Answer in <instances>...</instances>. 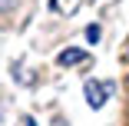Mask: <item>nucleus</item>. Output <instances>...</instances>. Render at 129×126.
Listing matches in <instances>:
<instances>
[{"mask_svg": "<svg viewBox=\"0 0 129 126\" xmlns=\"http://www.w3.org/2000/svg\"><path fill=\"white\" fill-rule=\"evenodd\" d=\"M83 96H86L89 110H103V103L109 99V83H99V80H86V83H83Z\"/></svg>", "mask_w": 129, "mask_h": 126, "instance_id": "f257e3e1", "label": "nucleus"}, {"mask_svg": "<svg viewBox=\"0 0 129 126\" xmlns=\"http://www.w3.org/2000/svg\"><path fill=\"white\" fill-rule=\"evenodd\" d=\"M83 60H86V50H80V46H70V50H63V53L56 57L60 66H80Z\"/></svg>", "mask_w": 129, "mask_h": 126, "instance_id": "f03ea898", "label": "nucleus"}, {"mask_svg": "<svg viewBox=\"0 0 129 126\" xmlns=\"http://www.w3.org/2000/svg\"><path fill=\"white\" fill-rule=\"evenodd\" d=\"M86 40L89 43H99L103 40V27H99V23H89V27H86Z\"/></svg>", "mask_w": 129, "mask_h": 126, "instance_id": "7ed1b4c3", "label": "nucleus"}, {"mask_svg": "<svg viewBox=\"0 0 129 126\" xmlns=\"http://www.w3.org/2000/svg\"><path fill=\"white\" fill-rule=\"evenodd\" d=\"M23 126H37V123H33V119H30V116H27V119H23Z\"/></svg>", "mask_w": 129, "mask_h": 126, "instance_id": "20e7f679", "label": "nucleus"}, {"mask_svg": "<svg viewBox=\"0 0 129 126\" xmlns=\"http://www.w3.org/2000/svg\"><path fill=\"white\" fill-rule=\"evenodd\" d=\"M53 126H66V123H63V119H56V123H53Z\"/></svg>", "mask_w": 129, "mask_h": 126, "instance_id": "39448f33", "label": "nucleus"}]
</instances>
